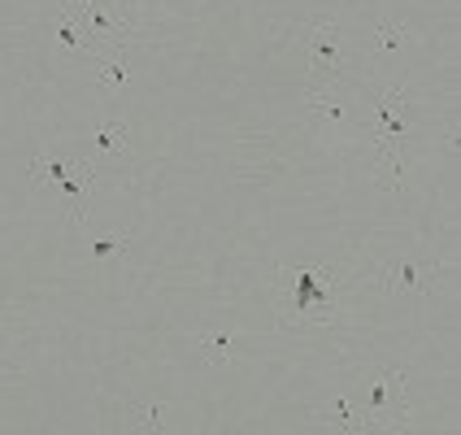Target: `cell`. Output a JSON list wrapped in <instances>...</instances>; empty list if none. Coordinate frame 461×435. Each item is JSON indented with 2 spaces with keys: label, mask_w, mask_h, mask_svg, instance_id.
<instances>
[{
  "label": "cell",
  "mask_w": 461,
  "mask_h": 435,
  "mask_svg": "<svg viewBox=\"0 0 461 435\" xmlns=\"http://www.w3.org/2000/svg\"><path fill=\"white\" fill-rule=\"evenodd\" d=\"M339 309V283L327 266H283L279 270V322L283 327H305L335 322Z\"/></svg>",
  "instance_id": "cell-1"
},
{
  "label": "cell",
  "mask_w": 461,
  "mask_h": 435,
  "mask_svg": "<svg viewBox=\"0 0 461 435\" xmlns=\"http://www.w3.org/2000/svg\"><path fill=\"white\" fill-rule=\"evenodd\" d=\"M413 118L410 104H405V92L401 87H387L375 96V149L379 157H387V170H392V183H401V144L410 135Z\"/></svg>",
  "instance_id": "cell-2"
},
{
  "label": "cell",
  "mask_w": 461,
  "mask_h": 435,
  "mask_svg": "<svg viewBox=\"0 0 461 435\" xmlns=\"http://www.w3.org/2000/svg\"><path fill=\"white\" fill-rule=\"evenodd\" d=\"M410 413V396H405V375L401 370H379L370 379V392L361 401V422L370 427H401Z\"/></svg>",
  "instance_id": "cell-3"
},
{
  "label": "cell",
  "mask_w": 461,
  "mask_h": 435,
  "mask_svg": "<svg viewBox=\"0 0 461 435\" xmlns=\"http://www.w3.org/2000/svg\"><path fill=\"white\" fill-rule=\"evenodd\" d=\"M344 70V44H339V31L335 23H318L309 31V87L318 83H335Z\"/></svg>",
  "instance_id": "cell-4"
},
{
  "label": "cell",
  "mask_w": 461,
  "mask_h": 435,
  "mask_svg": "<svg viewBox=\"0 0 461 435\" xmlns=\"http://www.w3.org/2000/svg\"><path fill=\"white\" fill-rule=\"evenodd\" d=\"M436 275H439L436 261H418V257L401 253V257L387 261L384 287L392 292V296H427V292L436 287Z\"/></svg>",
  "instance_id": "cell-5"
},
{
  "label": "cell",
  "mask_w": 461,
  "mask_h": 435,
  "mask_svg": "<svg viewBox=\"0 0 461 435\" xmlns=\"http://www.w3.org/2000/svg\"><path fill=\"white\" fill-rule=\"evenodd\" d=\"M52 187H61V196H66V205H70V222L83 227L87 222V187H92V161H75L61 179L52 183Z\"/></svg>",
  "instance_id": "cell-6"
},
{
  "label": "cell",
  "mask_w": 461,
  "mask_h": 435,
  "mask_svg": "<svg viewBox=\"0 0 461 435\" xmlns=\"http://www.w3.org/2000/svg\"><path fill=\"white\" fill-rule=\"evenodd\" d=\"M52 35H57V44H61L66 52H87V49H92L83 14H78V9H70L66 0H61V9L52 14Z\"/></svg>",
  "instance_id": "cell-7"
},
{
  "label": "cell",
  "mask_w": 461,
  "mask_h": 435,
  "mask_svg": "<svg viewBox=\"0 0 461 435\" xmlns=\"http://www.w3.org/2000/svg\"><path fill=\"white\" fill-rule=\"evenodd\" d=\"M313 422H322V427H335V431H366V422H361V410L348 401V396H331V405H322V410H309Z\"/></svg>",
  "instance_id": "cell-8"
},
{
  "label": "cell",
  "mask_w": 461,
  "mask_h": 435,
  "mask_svg": "<svg viewBox=\"0 0 461 435\" xmlns=\"http://www.w3.org/2000/svg\"><path fill=\"white\" fill-rule=\"evenodd\" d=\"M309 113L313 118H322V122H331V127H344L348 122V109L339 104L331 83H318V87H309Z\"/></svg>",
  "instance_id": "cell-9"
},
{
  "label": "cell",
  "mask_w": 461,
  "mask_h": 435,
  "mask_svg": "<svg viewBox=\"0 0 461 435\" xmlns=\"http://www.w3.org/2000/svg\"><path fill=\"white\" fill-rule=\"evenodd\" d=\"M118 427L122 431H166V405H127V410L118 413Z\"/></svg>",
  "instance_id": "cell-10"
},
{
  "label": "cell",
  "mask_w": 461,
  "mask_h": 435,
  "mask_svg": "<svg viewBox=\"0 0 461 435\" xmlns=\"http://www.w3.org/2000/svg\"><path fill=\"white\" fill-rule=\"evenodd\" d=\"M92 149L101 157H109V153H127L131 149V131H127V122H96L92 127Z\"/></svg>",
  "instance_id": "cell-11"
},
{
  "label": "cell",
  "mask_w": 461,
  "mask_h": 435,
  "mask_svg": "<svg viewBox=\"0 0 461 435\" xmlns=\"http://www.w3.org/2000/svg\"><path fill=\"white\" fill-rule=\"evenodd\" d=\"M127 52L122 49H113L109 57H101V75H96V87L101 92H113V87H122L127 83Z\"/></svg>",
  "instance_id": "cell-12"
},
{
  "label": "cell",
  "mask_w": 461,
  "mask_h": 435,
  "mask_svg": "<svg viewBox=\"0 0 461 435\" xmlns=\"http://www.w3.org/2000/svg\"><path fill=\"white\" fill-rule=\"evenodd\" d=\"M70 166H75V161H66L61 153H44V157H35V161L26 166V175H31V183H57Z\"/></svg>",
  "instance_id": "cell-13"
},
{
  "label": "cell",
  "mask_w": 461,
  "mask_h": 435,
  "mask_svg": "<svg viewBox=\"0 0 461 435\" xmlns=\"http://www.w3.org/2000/svg\"><path fill=\"white\" fill-rule=\"evenodd\" d=\"M196 344H201V358L213 361V366H222V361H227V349H230V335L227 331H205Z\"/></svg>",
  "instance_id": "cell-14"
},
{
  "label": "cell",
  "mask_w": 461,
  "mask_h": 435,
  "mask_svg": "<svg viewBox=\"0 0 461 435\" xmlns=\"http://www.w3.org/2000/svg\"><path fill=\"white\" fill-rule=\"evenodd\" d=\"M131 244H127V235H101V240H92V261H109V257H122Z\"/></svg>",
  "instance_id": "cell-15"
},
{
  "label": "cell",
  "mask_w": 461,
  "mask_h": 435,
  "mask_svg": "<svg viewBox=\"0 0 461 435\" xmlns=\"http://www.w3.org/2000/svg\"><path fill=\"white\" fill-rule=\"evenodd\" d=\"M401 44H410V31L401 23H379L375 26V49H401Z\"/></svg>",
  "instance_id": "cell-16"
}]
</instances>
